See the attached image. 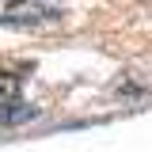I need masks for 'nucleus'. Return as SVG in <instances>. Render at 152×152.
Here are the masks:
<instances>
[{
  "label": "nucleus",
  "mask_w": 152,
  "mask_h": 152,
  "mask_svg": "<svg viewBox=\"0 0 152 152\" xmlns=\"http://www.w3.org/2000/svg\"><path fill=\"white\" fill-rule=\"evenodd\" d=\"M61 15L46 0H0V23L8 27H42Z\"/></svg>",
  "instance_id": "f257e3e1"
},
{
  "label": "nucleus",
  "mask_w": 152,
  "mask_h": 152,
  "mask_svg": "<svg viewBox=\"0 0 152 152\" xmlns=\"http://www.w3.org/2000/svg\"><path fill=\"white\" fill-rule=\"evenodd\" d=\"M19 99V76L0 72V114H8V107H15Z\"/></svg>",
  "instance_id": "f03ea898"
}]
</instances>
